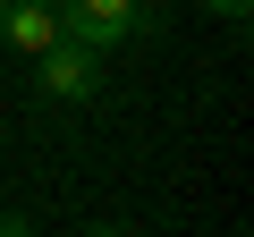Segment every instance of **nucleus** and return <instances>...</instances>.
Masks as SVG:
<instances>
[{
  "label": "nucleus",
  "instance_id": "obj_6",
  "mask_svg": "<svg viewBox=\"0 0 254 237\" xmlns=\"http://www.w3.org/2000/svg\"><path fill=\"white\" fill-rule=\"evenodd\" d=\"M85 237H136V229H119V220H102V229H85Z\"/></svg>",
  "mask_w": 254,
  "mask_h": 237
},
{
  "label": "nucleus",
  "instance_id": "obj_3",
  "mask_svg": "<svg viewBox=\"0 0 254 237\" xmlns=\"http://www.w3.org/2000/svg\"><path fill=\"white\" fill-rule=\"evenodd\" d=\"M0 43L26 51V59H43L60 43V0H0Z\"/></svg>",
  "mask_w": 254,
  "mask_h": 237
},
{
  "label": "nucleus",
  "instance_id": "obj_5",
  "mask_svg": "<svg viewBox=\"0 0 254 237\" xmlns=\"http://www.w3.org/2000/svg\"><path fill=\"white\" fill-rule=\"evenodd\" d=\"M0 237H34V220L26 212H0Z\"/></svg>",
  "mask_w": 254,
  "mask_h": 237
},
{
  "label": "nucleus",
  "instance_id": "obj_1",
  "mask_svg": "<svg viewBox=\"0 0 254 237\" xmlns=\"http://www.w3.org/2000/svg\"><path fill=\"white\" fill-rule=\"evenodd\" d=\"M136 26H144L136 0H60V43L119 51V43H136Z\"/></svg>",
  "mask_w": 254,
  "mask_h": 237
},
{
  "label": "nucleus",
  "instance_id": "obj_2",
  "mask_svg": "<svg viewBox=\"0 0 254 237\" xmlns=\"http://www.w3.org/2000/svg\"><path fill=\"white\" fill-rule=\"evenodd\" d=\"M34 76H43L51 102H93V85H102V51H85V43H51V51L34 59Z\"/></svg>",
  "mask_w": 254,
  "mask_h": 237
},
{
  "label": "nucleus",
  "instance_id": "obj_4",
  "mask_svg": "<svg viewBox=\"0 0 254 237\" xmlns=\"http://www.w3.org/2000/svg\"><path fill=\"white\" fill-rule=\"evenodd\" d=\"M203 9H212V17H229V26H246V9H254V0H203Z\"/></svg>",
  "mask_w": 254,
  "mask_h": 237
}]
</instances>
